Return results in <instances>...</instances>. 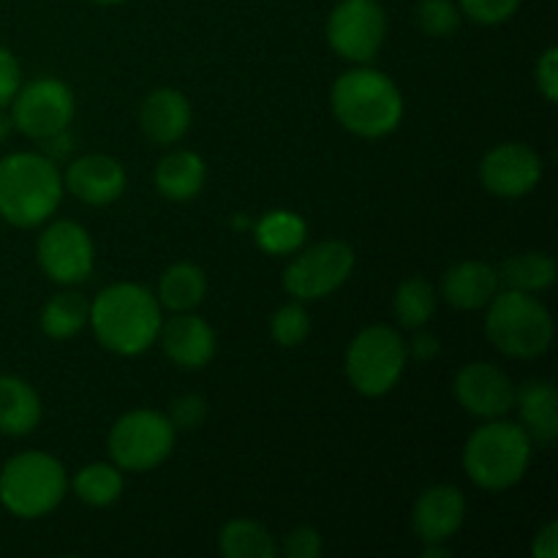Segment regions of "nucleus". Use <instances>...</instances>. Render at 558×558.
<instances>
[{
  "mask_svg": "<svg viewBox=\"0 0 558 558\" xmlns=\"http://www.w3.org/2000/svg\"><path fill=\"white\" fill-rule=\"evenodd\" d=\"M96 341L120 357H136L158 341L163 308L156 294L140 283H112L90 303V322Z\"/></svg>",
  "mask_w": 558,
  "mask_h": 558,
  "instance_id": "1",
  "label": "nucleus"
},
{
  "mask_svg": "<svg viewBox=\"0 0 558 558\" xmlns=\"http://www.w3.org/2000/svg\"><path fill=\"white\" fill-rule=\"evenodd\" d=\"M330 107L338 123L363 140H381L403 120V96L385 71L357 65L336 80Z\"/></svg>",
  "mask_w": 558,
  "mask_h": 558,
  "instance_id": "2",
  "label": "nucleus"
},
{
  "mask_svg": "<svg viewBox=\"0 0 558 558\" xmlns=\"http://www.w3.org/2000/svg\"><path fill=\"white\" fill-rule=\"evenodd\" d=\"M58 163L44 153H9L0 158V218L16 229L41 227L63 199Z\"/></svg>",
  "mask_w": 558,
  "mask_h": 558,
  "instance_id": "3",
  "label": "nucleus"
},
{
  "mask_svg": "<svg viewBox=\"0 0 558 558\" xmlns=\"http://www.w3.org/2000/svg\"><path fill=\"white\" fill-rule=\"evenodd\" d=\"M534 441L521 423L510 420H485L463 447V472L477 488L501 494L526 477L532 463Z\"/></svg>",
  "mask_w": 558,
  "mask_h": 558,
  "instance_id": "4",
  "label": "nucleus"
},
{
  "mask_svg": "<svg viewBox=\"0 0 558 558\" xmlns=\"http://www.w3.org/2000/svg\"><path fill=\"white\" fill-rule=\"evenodd\" d=\"M485 308V336L507 357L537 360L554 347V316L537 294L505 289Z\"/></svg>",
  "mask_w": 558,
  "mask_h": 558,
  "instance_id": "5",
  "label": "nucleus"
},
{
  "mask_svg": "<svg viewBox=\"0 0 558 558\" xmlns=\"http://www.w3.org/2000/svg\"><path fill=\"white\" fill-rule=\"evenodd\" d=\"M69 490L65 466L54 456L27 450L0 469V505L22 521H36L58 510Z\"/></svg>",
  "mask_w": 558,
  "mask_h": 558,
  "instance_id": "6",
  "label": "nucleus"
},
{
  "mask_svg": "<svg viewBox=\"0 0 558 558\" xmlns=\"http://www.w3.org/2000/svg\"><path fill=\"white\" fill-rule=\"evenodd\" d=\"M407 341L390 325L363 327L347 349V379L360 396L381 398L407 371Z\"/></svg>",
  "mask_w": 558,
  "mask_h": 558,
  "instance_id": "7",
  "label": "nucleus"
},
{
  "mask_svg": "<svg viewBox=\"0 0 558 558\" xmlns=\"http://www.w3.org/2000/svg\"><path fill=\"white\" fill-rule=\"evenodd\" d=\"M178 430L169 417L156 409H131L114 420L109 430V456L123 472H150L161 466L174 450Z\"/></svg>",
  "mask_w": 558,
  "mask_h": 558,
  "instance_id": "8",
  "label": "nucleus"
},
{
  "mask_svg": "<svg viewBox=\"0 0 558 558\" xmlns=\"http://www.w3.org/2000/svg\"><path fill=\"white\" fill-rule=\"evenodd\" d=\"M354 270V248L343 240H322L300 251L283 270V289L300 303L330 298Z\"/></svg>",
  "mask_w": 558,
  "mask_h": 558,
  "instance_id": "9",
  "label": "nucleus"
},
{
  "mask_svg": "<svg viewBox=\"0 0 558 558\" xmlns=\"http://www.w3.org/2000/svg\"><path fill=\"white\" fill-rule=\"evenodd\" d=\"M9 107L14 129L31 140L41 142L58 131L69 129L76 112V98L63 80L38 76L27 85H20Z\"/></svg>",
  "mask_w": 558,
  "mask_h": 558,
  "instance_id": "10",
  "label": "nucleus"
},
{
  "mask_svg": "<svg viewBox=\"0 0 558 558\" xmlns=\"http://www.w3.org/2000/svg\"><path fill=\"white\" fill-rule=\"evenodd\" d=\"M387 36V14L379 0H341L327 16V41L349 63H371Z\"/></svg>",
  "mask_w": 558,
  "mask_h": 558,
  "instance_id": "11",
  "label": "nucleus"
},
{
  "mask_svg": "<svg viewBox=\"0 0 558 558\" xmlns=\"http://www.w3.org/2000/svg\"><path fill=\"white\" fill-rule=\"evenodd\" d=\"M36 259L44 276L54 283L85 281L96 265V248L87 229L76 221H54L38 234Z\"/></svg>",
  "mask_w": 558,
  "mask_h": 558,
  "instance_id": "12",
  "label": "nucleus"
},
{
  "mask_svg": "<svg viewBox=\"0 0 558 558\" xmlns=\"http://www.w3.org/2000/svg\"><path fill=\"white\" fill-rule=\"evenodd\" d=\"M543 180V158L523 142H501L480 161V183L501 199H521Z\"/></svg>",
  "mask_w": 558,
  "mask_h": 558,
  "instance_id": "13",
  "label": "nucleus"
},
{
  "mask_svg": "<svg viewBox=\"0 0 558 558\" xmlns=\"http://www.w3.org/2000/svg\"><path fill=\"white\" fill-rule=\"evenodd\" d=\"M452 390H456V398L463 407V412L472 414V417L496 420L515 409L518 390L512 379L499 365L485 363V360L463 365L458 371Z\"/></svg>",
  "mask_w": 558,
  "mask_h": 558,
  "instance_id": "14",
  "label": "nucleus"
},
{
  "mask_svg": "<svg viewBox=\"0 0 558 558\" xmlns=\"http://www.w3.org/2000/svg\"><path fill=\"white\" fill-rule=\"evenodd\" d=\"M466 521V496L456 485H430L417 496L412 529L423 545H447Z\"/></svg>",
  "mask_w": 558,
  "mask_h": 558,
  "instance_id": "15",
  "label": "nucleus"
},
{
  "mask_svg": "<svg viewBox=\"0 0 558 558\" xmlns=\"http://www.w3.org/2000/svg\"><path fill=\"white\" fill-rule=\"evenodd\" d=\"M125 185H129V178H125L123 163L112 156H104V153L80 156L76 161H71L63 178V189L93 207L118 202L123 196Z\"/></svg>",
  "mask_w": 558,
  "mask_h": 558,
  "instance_id": "16",
  "label": "nucleus"
},
{
  "mask_svg": "<svg viewBox=\"0 0 558 558\" xmlns=\"http://www.w3.org/2000/svg\"><path fill=\"white\" fill-rule=\"evenodd\" d=\"M158 341H161L163 354L178 368L185 371H199L210 365L218 347L216 330L194 311H183V314H174L172 319L163 322Z\"/></svg>",
  "mask_w": 558,
  "mask_h": 558,
  "instance_id": "17",
  "label": "nucleus"
},
{
  "mask_svg": "<svg viewBox=\"0 0 558 558\" xmlns=\"http://www.w3.org/2000/svg\"><path fill=\"white\" fill-rule=\"evenodd\" d=\"M191 101L174 87H158L142 101L140 125L153 145H174L191 129Z\"/></svg>",
  "mask_w": 558,
  "mask_h": 558,
  "instance_id": "18",
  "label": "nucleus"
},
{
  "mask_svg": "<svg viewBox=\"0 0 558 558\" xmlns=\"http://www.w3.org/2000/svg\"><path fill=\"white\" fill-rule=\"evenodd\" d=\"M499 272L488 262H458L441 278V298L458 311L485 308L499 292Z\"/></svg>",
  "mask_w": 558,
  "mask_h": 558,
  "instance_id": "19",
  "label": "nucleus"
},
{
  "mask_svg": "<svg viewBox=\"0 0 558 558\" xmlns=\"http://www.w3.org/2000/svg\"><path fill=\"white\" fill-rule=\"evenodd\" d=\"M515 407L521 414V428L534 445L550 447L558 439V392L550 381H526L515 392Z\"/></svg>",
  "mask_w": 558,
  "mask_h": 558,
  "instance_id": "20",
  "label": "nucleus"
},
{
  "mask_svg": "<svg viewBox=\"0 0 558 558\" xmlns=\"http://www.w3.org/2000/svg\"><path fill=\"white\" fill-rule=\"evenodd\" d=\"M207 163L194 150H172L158 161L156 189L163 199L189 202L205 189Z\"/></svg>",
  "mask_w": 558,
  "mask_h": 558,
  "instance_id": "21",
  "label": "nucleus"
},
{
  "mask_svg": "<svg viewBox=\"0 0 558 558\" xmlns=\"http://www.w3.org/2000/svg\"><path fill=\"white\" fill-rule=\"evenodd\" d=\"M41 398L20 376H0V434L27 436L41 423Z\"/></svg>",
  "mask_w": 558,
  "mask_h": 558,
  "instance_id": "22",
  "label": "nucleus"
},
{
  "mask_svg": "<svg viewBox=\"0 0 558 558\" xmlns=\"http://www.w3.org/2000/svg\"><path fill=\"white\" fill-rule=\"evenodd\" d=\"M207 294V276L202 267L194 262H178V265L167 267L158 281V303L161 308L172 311V314H183V311H194L202 305Z\"/></svg>",
  "mask_w": 558,
  "mask_h": 558,
  "instance_id": "23",
  "label": "nucleus"
},
{
  "mask_svg": "<svg viewBox=\"0 0 558 558\" xmlns=\"http://www.w3.org/2000/svg\"><path fill=\"white\" fill-rule=\"evenodd\" d=\"M305 234H308V227L303 216L292 210H270L254 223L256 245L270 256L298 254L305 243Z\"/></svg>",
  "mask_w": 558,
  "mask_h": 558,
  "instance_id": "24",
  "label": "nucleus"
},
{
  "mask_svg": "<svg viewBox=\"0 0 558 558\" xmlns=\"http://www.w3.org/2000/svg\"><path fill=\"white\" fill-rule=\"evenodd\" d=\"M499 283L505 289H515V292L539 294L556 283V262L554 256L539 254V251H529V254L512 256L499 267Z\"/></svg>",
  "mask_w": 558,
  "mask_h": 558,
  "instance_id": "25",
  "label": "nucleus"
},
{
  "mask_svg": "<svg viewBox=\"0 0 558 558\" xmlns=\"http://www.w3.org/2000/svg\"><path fill=\"white\" fill-rule=\"evenodd\" d=\"M90 322V303L76 292H60L41 308V330L52 341H69Z\"/></svg>",
  "mask_w": 558,
  "mask_h": 558,
  "instance_id": "26",
  "label": "nucleus"
},
{
  "mask_svg": "<svg viewBox=\"0 0 558 558\" xmlns=\"http://www.w3.org/2000/svg\"><path fill=\"white\" fill-rule=\"evenodd\" d=\"M218 548L227 558H272L278 545L272 534L251 518H234L223 523L218 534Z\"/></svg>",
  "mask_w": 558,
  "mask_h": 558,
  "instance_id": "27",
  "label": "nucleus"
},
{
  "mask_svg": "<svg viewBox=\"0 0 558 558\" xmlns=\"http://www.w3.org/2000/svg\"><path fill=\"white\" fill-rule=\"evenodd\" d=\"M87 507H109L123 496V469L114 463H87L71 483Z\"/></svg>",
  "mask_w": 558,
  "mask_h": 558,
  "instance_id": "28",
  "label": "nucleus"
},
{
  "mask_svg": "<svg viewBox=\"0 0 558 558\" xmlns=\"http://www.w3.org/2000/svg\"><path fill=\"white\" fill-rule=\"evenodd\" d=\"M392 308H396L398 325L407 327V330H420V327L428 325V319L436 311L434 287L420 276L407 278V281L398 283Z\"/></svg>",
  "mask_w": 558,
  "mask_h": 558,
  "instance_id": "29",
  "label": "nucleus"
},
{
  "mask_svg": "<svg viewBox=\"0 0 558 558\" xmlns=\"http://www.w3.org/2000/svg\"><path fill=\"white\" fill-rule=\"evenodd\" d=\"M270 336L272 341L283 349H294L300 347V343H305V338L311 336V316L300 300L281 305V308L272 314Z\"/></svg>",
  "mask_w": 558,
  "mask_h": 558,
  "instance_id": "30",
  "label": "nucleus"
},
{
  "mask_svg": "<svg viewBox=\"0 0 558 558\" xmlns=\"http://www.w3.org/2000/svg\"><path fill=\"white\" fill-rule=\"evenodd\" d=\"M417 27L430 38H447L461 27V9L456 0H420L417 11Z\"/></svg>",
  "mask_w": 558,
  "mask_h": 558,
  "instance_id": "31",
  "label": "nucleus"
},
{
  "mask_svg": "<svg viewBox=\"0 0 558 558\" xmlns=\"http://www.w3.org/2000/svg\"><path fill=\"white\" fill-rule=\"evenodd\" d=\"M458 9L477 25H501L521 9V0H458Z\"/></svg>",
  "mask_w": 558,
  "mask_h": 558,
  "instance_id": "32",
  "label": "nucleus"
},
{
  "mask_svg": "<svg viewBox=\"0 0 558 558\" xmlns=\"http://www.w3.org/2000/svg\"><path fill=\"white\" fill-rule=\"evenodd\" d=\"M167 417L174 430H196L207 420V401L199 392H183L172 401Z\"/></svg>",
  "mask_w": 558,
  "mask_h": 558,
  "instance_id": "33",
  "label": "nucleus"
},
{
  "mask_svg": "<svg viewBox=\"0 0 558 558\" xmlns=\"http://www.w3.org/2000/svg\"><path fill=\"white\" fill-rule=\"evenodd\" d=\"M325 550L322 534L314 526H298L283 537V556L287 558H316Z\"/></svg>",
  "mask_w": 558,
  "mask_h": 558,
  "instance_id": "34",
  "label": "nucleus"
},
{
  "mask_svg": "<svg viewBox=\"0 0 558 558\" xmlns=\"http://www.w3.org/2000/svg\"><path fill=\"white\" fill-rule=\"evenodd\" d=\"M534 76H537V87L545 96V101L556 104L558 98V49L556 47L545 49L543 58L537 60Z\"/></svg>",
  "mask_w": 558,
  "mask_h": 558,
  "instance_id": "35",
  "label": "nucleus"
},
{
  "mask_svg": "<svg viewBox=\"0 0 558 558\" xmlns=\"http://www.w3.org/2000/svg\"><path fill=\"white\" fill-rule=\"evenodd\" d=\"M22 85V69L16 63L14 52L5 49L0 44V107H9V101L14 98V93Z\"/></svg>",
  "mask_w": 558,
  "mask_h": 558,
  "instance_id": "36",
  "label": "nucleus"
},
{
  "mask_svg": "<svg viewBox=\"0 0 558 558\" xmlns=\"http://www.w3.org/2000/svg\"><path fill=\"white\" fill-rule=\"evenodd\" d=\"M439 338H436L434 332H425L423 327L414 330V338L407 343V354L417 360V363H430V360L439 354Z\"/></svg>",
  "mask_w": 558,
  "mask_h": 558,
  "instance_id": "37",
  "label": "nucleus"
},
{
  "mask_svg": "<svg viewBox=\"0 0 558 558\" xmlns=\"http://www.w3.org/2000/svg\"><path fill=\"white\" fill-rule=\"evenodd\" d=\"M534 558H556L558 556V523L550 521L543 532L534 537L532 545Z\"/></svg>",
  "mask_w": 558,
  "mask_h": 558,
  "instance_id": "38",
  "label": "nucleus"
},
{
  "mask_svg": "<svg viewBox=\"0 0 558 558\" xmlns=\"http://www.w3.org/2000/svg\"><path fill=\"white\" fill-rule=\"evenodd\" d=\"M44 142V156L49 158V161H63L65 156H69L71 150H74V140H71V134H69V129H63V131H58V134H52V136H47V140H41Z\"/></svg>",
  "mask_w": 558,
  "mask_h": 558,
  "instance_id": "39",
  "label": "nucleus"
},
{
  "mask_svg": "<svg viewBox=\"0 0 558 558\" xmlns=\"http://www.w3.org/2000/svg\"><path fill=\"white\" fill-rule=\"evenodd\" d=\"M11 131H14V120H11V114L5 112V107H0V145L9 140Z\"/></svg>",
  "mask_w": 558,
  "mask_h": 558,
  "instance_id": "40",
  "label": "nucleus"
},
{
  "mask_svg": "<svg viewBox=\"0 0 558 558\" xmlns=\"http://www.w3.org/2000/svg\"><path fill=\"white\" fill-rule=\"evenodd\" d=\"M90 3H98V5H120V3H125V0H90Z\"/></svg>",
  "mask_w": 558,
  "mask_h": 558,
  "instance_id": "41",
  "label": "nucleus"
}]
</instances>
